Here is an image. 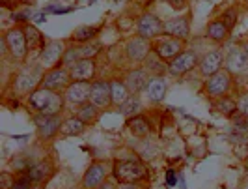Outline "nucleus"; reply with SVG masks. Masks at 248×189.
<instances>
[{"label": "nucleus", "mask_w": 248, "mask_h": 189, "mask_svg": "<svg viewBox=\"0 0 248 189\" xmlns=\"http://www.w3.org/2000/svg\"><path fill=\"white\" fill-rule=\"evenodd\" d=\"M15 184V178L10 172H2L0 174V189H12Z\"/></svg>", "instance_id": "nucleus-36"}, {"label": "nucleus", "mask_w": 248, "mask_h": 189, "mask_svg": "<svg viewBox=\"0 0 248 189\" xmlns=\"http://www.w3.org/2000/svg\"><path fill=\"white\" fill-rule=\"evenodd\" d=\"M228 36H230V28L224 25L222 19H215L209 23V26H207V38L209 39L220 43L224 39H228Z\"/></svg>", "instance_id": "nucleus-25"}, {"label": "nucleus", "mask_w": 248, "mask_h": 189, "mask_svg": "<svg viewBox=\"0 0 248 189\" xmlns=\"http://www.w3.org/2000/svg\"><path fill=\"white\" fill-rule=\"evenodd\" d=\"M108 176V169L105 161H93L86 169L82 176V188L84 189H97Z\"/></svg>", "instance_id": "nucleus-11"}, {"label": "nucleus", "mask_w": 248, "mask_h": 189, "mask_svg": "<svg viewBox=\"0 0 248 189\" xmlns=\"http://www.w3.org/2000/svg\"><path fill=\"white\" fill-rule=\"evenodd\" d=\"M226 69L232 75H239V73H247L248 71V54L245 52L243 47H235L226 54Z\"/></svg>", "instance_id": "nucleus-13"}, {"label": "nucleus", "mask_w": 248, "mask_h": 189, "mask_svg": "<svg viewBox=\"0 0 248 189\" xmlns=\"http://www.w3.org/2000/svg\"><path fill=\"white\" fill-rule=\"evenodd\" d=\"M30 17H34L30 10H26V12H15V13H13V21H15V23H21V25H28L26 21H28Z\"/></svg>", "instance_id": "nucleus-37"}, {"label": "nucleus", "mask_w": 248, "mask_h": 189, "mask_svg": "<svg viewBox=\"0 0 248 189\" xmlns=\"http://www.w3.org/2000/svg\"><path fill=\"white\" fill-rule=\"evenodd\" d=\"M190 15H185V17H174L170 21H164V26H162V32L172 36V38L177 39H186L188 34H190Z\"/></svg>", "instance_id": "nucleus-16"}, {"label": "nucleus", "mask_w": 248, "mask_h": 189, "mask_svg": "<svg viewBox=\"0 0 248 189\" xmlns=\"http://www.w3.org/2000/svg\"><path fill=\"white\" fill-rule=\"evenodd\" d=\"M39 189H43V188H39Z\"/></svg>", "instance_id": "nucleus-48"}, {"label": "nucleus", "mask_w": 248, "mask_h": 189, "mask_svg": "<svg viewBox=\"0 0 248 189\" xmlns=\"http://www.w3.org/2000/svg\"><path fill=\"white\" fill-rule=\"evenodd\" d=\"M125 52H127L129 60H133V62H144L148 58V54L151 52V47H149L148 39L138 36V38H133L127 41Z\"/></svg>", "instance_id": "nucleus-18"}, {"label": "nucleus", "mask_w": 248, "mask_h": 189, "mask_svg": "<svg viewBox=\"0 0 248 189\" xmlns=\"http://www.w3.org/2000/svg\"><path fill=\"white\" fill-rule=\"evenodd\" d=\"M99 51H101L99 43L90 41V43H82V45L78 47V54H80V58H95V56L99 54Z\"/></svg>", "instance_id": "nucleus-32"}, {"label": "nucleus", "mask_w": 248, "mask_h": 189, "mask_svg": "<svg viewBox=\"0 0 248 189\" xmlns=\"http://www.w3.org/2000/svg\"><path fill=\"white\" fill-rule=\"evenodd\" d=\"M148 73L144 71V69H133V71H129L127 77H125V86L129 88L131 94H138V92H142V90H146L148 86Z\"/></svg>", "instance_id": "nucleus-19"}, {"label": "nucleus", "mask_w": 248, "mask_h": 189, "mask_svg": "<svg viewBox=\"0 0 248 189\" xmlns=\"http://www.w3.org/2000/svg\"><path fill=\"white\" fill-rule=\"evenodd\" d=\"M25 174L34 184H43L45 180H49V176L52 174V165L49 161H41V163H36L32 167H28L25 171Z\"/></svg>", "instance_id": "nucleus-21"}, {"label": "nucleus", "mask_w": 248, "mask_h": 189, "mask_svg": "<svg viewBox=\"0 0 248 189\" xmlns=\"http://www.w3.org/2000/svg\"><path fill=\"white\" fill-rule=\"evenodd\" d=\"M224 52L222 51H218V49H215V51H209L202 60H200L198 64V69H200V73L203 77H211L215 75L217 71H220L222 69V64H224Z\"/></svg>", "instance_id": "nucleus-15"}, {"label": "nucleus", "mask_w": 248, "mask_h": 189, "mask_svg": "<svg viewBox=\"0 0 248 189\" xmlns=\"http://www.w3.org/2000/svg\"><path fill=\"white\" fill-rule=\"evenodd\" d=\"M168 4H170L174 10H183V8H186L188 0H168Z\"/></svg>", "instance_id": "nucleus-40"}, {"label": "nucleus", "mask_w": 248, "mask_h": 189, "mask_svg": "<svg viewBox=\"0 0 248 189\" xmlns=\"http://www.w3.org/2000/svg\"><path fill=\"white\" fill-rule=\"evenodd\" d=\"M162 26H164V23H162L157 15H153V13H144V15L138 19L137 32H138V36H140V38H144V39H148L149 41V39L161 36Z\"/></svg>", "instance_id": "nucleus-9"}, {"label": "nucleus", "mask_w": 248, "mask_h": 189, "mask_svg": "<svg viewBox=\"0 0 248 189\" xmlns=\"http://www.w3.org/2000/svg\"><path fill=\"white\" fill-rule=\"evenodd\" d=\"M21 4H23V0H2V6L10 8V10H17Z\"/></svg>", "instance_id": "nucleus-39"}, {"label": "nucleus", "mask_w": 248, "mask_h": 189, "mask_svg": "<svg viewBox=\"0 0 248 189\" xmlns=\"http://www.w3.org/2000/svg\"><path fill=\"white\" fill-rule=\"evenodd\" d=\"M122 189H135V188H131V186H125V188H122Z\"/></svg>", "instance_id": "nucleus-47"}, {"label": "nucleus", "mask_w": 248, "mask_h": 189, "mask_svg": "<svg viewBox=\"0 0 248 189\" xmlns=\"http://www.w3.org/2000/svg\"><path fill=\"white\" fill-rule=\"evenodd\" d=\"M86 131V124L78 118V116H71L67 120H63L62 127H60V133L65 137H78Z\"/></svg>", "instance_id": "nucleus-22"}, {"label": "nucleus", "mask_w": 248, "mask_h": 189, "mask_svg": "<svg viewBox=\"0 0 248 189\" xmlns=\"http://www.w3.org/2000/svg\"><path fill=\"white\" fill-rule=\"evenodd\" d=\"M245 126H247V129H248V118H245Z\"/></svg>", "instance_id": "nucleus-46"}, {"label": "nucleus", "mask_w": 248, "mask_h": 189, "mask_svg": "<svg viewBox=\"0 0 248 189\" xmlns=\"http://www.w3.org/2000/svg\"><path fill=\"white\" fill-rule=\"evenodd\" d=\"M12 189H34V182L26 176L25 172H23L21 176L15 180V184H13Z\"/></svg>", "instance_id": "nucleus-34"}, {"label": "nucleus", "mask_w": 248, "mask_h": 189, "mask_svg": "<svg viewBox=\"0 0 248 189\" xmlns=\"http://www.w3.org/2000/svg\"><path fill=\"white\" fill-rule=\"evenodd\" d=\"M63 98H65L67 103L84 105V103H88L90 98H92V83H88V81H73V83L67 86Z\"/></svg>", "instance_id": "nucleus-12"}, {"label": "nucleus", "mask_w": 248, "mask_h": 189, "mask_svg": "<svg viewBox=\"0 0 248 189\" xmlns=\"http://www.w3.org/2000/svg\"><path fill=\"white\" fill-rule=\"evenodd\" d=\"M34 124H36V129H37V137L49 140L60 131V127H62L63 122L60 120V114H56V116L36 114V116H34Z\"/></svg>", "instance_id": "nucleus-8"}, {"label": "nucleus", "mask_w": 248, "mask_h": 189, "mask_svg": "<svg viewBox=\"0 0 248 189\" xmlns=\"http://www.w3.org/2000/svg\"><path fill=\"white\" fill-rule=\"evenodd\" d=\"M90 101L95 107H99V109L114 107L112 105L110 83H107V81H95V83H92V98H90Z\"/></svg>", "instance_id": "nucleus-14"}, {"label": "nucleus", "mask_w": 248, "mask_h": 189, "mask_svg": "<svg viewBox=\"0 0 248 189\" xmlns=\"http://www.w3.org/2000/svg\"><path fill=\"white\" fill-rule=\"evenodd\" d=\"M166 186H168V188L175 186V172L174 171H166Z\"/></svg>", "instance_id": "nucleus-41"}, {"label": "nucleus", "mask_w": 248, "mask_h": 189, "mask_svg": "<svg viewBox=\"0 0 248 189\" xmlns=\"http://www.w3.org/2000/svg\"><path fill=\"white\" fill-rule=\"evenodd\" d=\"M215 111H218V113L226 116V118H232L233 114L237 113V103L232 98H228V96H224V98H218V100L215 101Z\"/></svg>", "instance_id": "nucleus-30"}, {"label": "nucleus", "mask_w": 248, "mask_h": 189, "mask_svg": "<svg viewBox=\"0 0 248 189\" xmlns=\"http://www.w3.org/2000/svg\"><path fill=\"white\" fill-rule=\"evenodd\" d=\"M69 85H71V73H69V69L63 68V66H58V68L49 69L45 75L41 77V81H39V86H41V88L52 90V92L67 90Z\"/></svg>", "instance_id": "nucleus-5"}, {"label": "nucleus", "mask_w": 248, "mask_h": 189, "mask_svg": "<svg viewBox=\"0 0 248 189\" xmlns=\"http://www.w3.org/2000/svg\"><path fill=\"white\" fill-rule=\"evenodd\" d=\"M23 2H25V4H34L36 0H23Z\"/></svg>", "instance_id": "nucleus-45"}, {"label": "nucleus", "mask_w": 248, "mask_h": 189, "mask_svg": "<svg viewBox=\"0 0 248 189\" xmlns=\"http://www.w3.org/2000/svg\"><path fill=\"white\" fill-rule=\"evenodd\" d=\"M4 39H6V47L10 51L13 60H19L23 62L28 54V41H26V34L23 28L19 26H13L10 28L6 34H4Z\"/></svg>", "instance_id": "nucleus-3"}, {"label": "nucleus", "mask_w": 248, "mask_h": 189, "mask_svg": "<svg viewBox=\"0 0 248 189\" xmlns=\"http://www.w3.org/2000/svg\"><path fill=\"white\" fill-rule=\"evenodd\" d=\"M112 176L120 184H135L148 176V171L140 161L118 159V161H114V167H112Z\"/></svg>", "instance_id": "nucleus-2"}, {"label": "nucleus", "mask_w": 248, "mask_h": 189, "mask_svg": "<svg viewBox=\"0 0 248 189\" xmlns=\"http://www.w3.org/2000/svg\"><path fill=\"white\" fill-rule=\"evenodd\" d=\"M97 32H99V26H78V28H75L73 36L71 39L77 41V43H90L92 39L97 36Z\"/></svg>", "instance_id": "nucleus-29"}, {"label": "nucleus", "mask_w": 248, "mask_h": 189, "mask_svg": "<svg viewBox=\"0 0 248 189\" xmlns=\"http://www.w3.org/2000/svg\"><path fill=\"white\" fill-rule=\"evenodd\" d=\"M127 126L131 129V133L137 135V137H146L149 131H151L148 118H144L142 114H137L133 118H127Z\"/></svg>", "instance_id": "nucleus-26"}, {"label": "nucleus", "mask_w": 248, "mask_h": 189, "mask_svg": "<svg viewBox=\"0 0 248 189\" xmlns=\"http://www.w3.org/2000/svg\"><path fill=\"white\" fill-rule=\"evenodd\" d=\"M237 111H239V114H243L245 118H248V94L239 100V103H237Z\"/></svg>", "instance_id": "nucleus-38"}, {"label": "nucleus", "mask_w": 248, "mask_h": 189, "mask_svg": "<svg viewBox=\"0 0 248 189\" xmlns=\"http://www.w3.org/2000/svg\"><path fill=\"white\" fill-rule=\"evenodd\" d=\"M32 19H34L36 23H45V19H47V17H45V12H41V13H36Z\"/></svg>", "instance_id": "nucleus-43"}, {"label": "nucleus", "mask_w": 248, "mask_h": 189, "mask_svg": "<svg viewBox=\"0 0 248 189\" xmlns=\"http://www.w3.org/2000/svg\"><path fill=\"white\" fill-rule=\"evenodd\" d=\"M77 116H78L86 126H93V124L99 120V107H95L92 101H88L84 105H80Z\"/></svg>", "instance_id": "nucleus-28"}, {"label": "nucleus", "mask_w": 248, "mask_h": 189, "mask_svg": "<svg viewBox=\"0 0 248 189\" xmlns=\"http://www.w3.org/2000/svg\"><path fill=\"white\" fill-rule=\"evenodd\" d=\"M23 30H25V34H26V41H28V49L30 51H41L47 45L43 34H41L34 25H25Z\"/></svg>", "instance_id": "nucleus-23"}, {"label": "nucleus", "mask_w": 248, "mask_h": 189, "mask_svg": "<svg viewBox=\"0 0 248 189\" xmlns=\"http://www.w3.org/2000/svg\"><path fill=\"white\" fill-rule=\"evenodd\" d=\"M120 109V113L127 116V118H133V116H137L140 113V109H142V105H140V100H138L137 96H129V100L125 101L122 107H118Z\"/></svg>", "instance_id": "nucleus-31"}, {"label": "nucleus", "mask_w": 248, "mask_h": 189, "mask_svg": "<svg viewBox=\"0 0 248 189\" xmlns=\"http://www.w3.org/2000/svg\"><path fill=\"white\" fill-rule=\"evenodd\" d=\"M110 90H112V105L114 107H122L125 101L129 100V88L125 86L124 81H110Z\"/></svg>", "instance_id": "nucleus-27"}, {"label": "nucleus", "mask_w": 248, "mask_h": 189, "mask_svg": "<svg viewBox=\"0 0 248 189\" xmlns=\"http://www.w3.org/2000/svg\"><path fill=\"white\" fill-rule=\"evenodd\" d=\"M15 85H17V88L23 90V92H28V90L32 88V85H34V79L30 75H19L17 77V81H15Z\"/></svg>", "instance_id": "nucleus-33"}, {"label": "nucleus", "mask_w": 248, "mask_h": 189, "mask_svg": "<svg viewBox=\"0 0 248 189\" xmlns=\"http://www.w3.org/2000/svg\"><path fill=\"white\" fill-rule=\"evenodd\" d=\"M73 81H92L95 77V60L93 58H80L69 68Z\"/></svg>", "instance_id": "nucleus-17"}, {"label": "nucleus", "mask_w": 248, "mask_h": 189, "mask_svg": "<svg viewBox=\"0 0 248 189\" xmlns=\"http://www.w3.org/2000/svg\"><path fill=\"white\" fill-rule=\"evenodd\" d=\"M63 96L60 92H52L47 88H36L30 92L28 96V107L37 114H45V116H56L63 111Z\"/></svg>", "instance_id": "nucleus-1"}, {"label": "nucleus", "mask_w": 248, "mask_h": 189, "mask_svg": "<svg viewBox=\"0 0 248 189\" xmlns=\"http://www.w3.org/2000/svg\"><path fill=\"white\" fill-rule=\"evenodd\" d=\"M200 64L198 60V54L194 51H183L179 56H175L172 62H168V73L174 77H181L192 71L196 66Z\"/></svg>", "instance_id": "nucleus-7"}, {"label": "nucleus", "mask_w": 248, "mask_h": 189, "mask_svg": "<svg viewBox=\"0 0 248 189\" xmlns=\"http://www.w3.org/2000/svg\"><path fill=\"white\" fill-rule=\"evenodd\" d=\"M97 189H118V186H116V182H112V180H105Z\"/></svg>", "instance_id": "nucleus-42"}, {"label": "nucleus", "mask_w": 248, "mask_h": 189, "mask_svg": "<svg viewBox=\"0 0 248 189\" xmlns=\"http://www.w3.org/2000/svg\"><path fill=\"white\" fill-rule=\"evenodd\" d=\"M151 51L159 58H162L164 62H172L175 56H179L185 51V43H183V39H177V38H162L153 43Z\"/></svg>", "instance_id": "nucleus-6"}, {"label": "nucleus", "mask_w": 248, "mask_h": 189, "mask_svg": "<svg viewBox=\"0 0 248 189\" xmlns=\"http://www.w3.org/2000/svg\"><path fill=\"white\" fill-rule=\"evenodd\" d=\"M164 64L166 62H164L162 58H159V56L151 51L148 54V58L144 60V66H146L144 71H146V73H151V75H155V77H161L164 71H168V66H164Z\"/></svg>", "instance_id": "nucleus-24"}, {"label": "nucleus", "mask_w": 248, "mask_h": 189, "mask_svg": "<svg viewBox=\"0 0 248 189\" xmlns=\"http://www.w3.org/2000/svg\"><path fill=\"white\" fill-rule=\"evenodd\" d=\"M63 54H65V49H63L62 41H49L43 49L39 51V60L45 68L52 69V68L62 66Z\"/></svg>", "instance_id": "nucleus-10"}, {"label": "nucleus", "mask_w": 248, "mask_h": 189, "mask_svg": "<svg viewBox=\"0 0 248 189\" xmlns=\"http://www.w3.org/2000/svg\"><path fill=\"white\" fill-rule=\"evenodd\" d=\"M222 21H224V25L228 26L230 30L235 26V21H237V13L233 12V10H228V12H224L222 15Z\"/></svg>", "instance_id": "nucleus-35"}, {"label": "nucleus", "mask_w": 248, "mask_h": 189, "mask_svg": "<svg viewBox=\"0 0 248 189\" xmlns=\"http://www.w3.org/2000/svg\"><path fill=\"white\" fill-rule=\"evenodd\" d=\"M168 92V85L162 77H151L148 81V86H146V96L149 98V101L153 103H159V101L164 100Z\"/></svg>", "instance_id": "nucleus-20"}, {"label": "nucleus", "mask_w": 248, "mask_h": 189, "mask_svg": "<svg viewBox=\"0 0 248 189\" xmlns=\"http://www.w3.org/2000/svg\"><path fill=\"white\" fill-rule=\"evenodd\" d=\"M232 83H233V77L224 68L220 71H217L215 75L207 77V81H205V94L209 98H215V100L224 98L232 90Z\"/></svg>", "instance_id": "nucleus-4"}, {"label": "nucleus", "mask_w": 248, "mask_h": 189, "mask_svg": "<svg viewBox=\"0 0 248 189\" xmlns=\"http://www.w3.org/2000/svg\"><path fill=\"white\" fill-rule=\"evenodd\" d=\"M241 47H243V49H245V52H247V54H248V41H245V43H243Z\"/></svg>", "instance_id": "nucleus-44"}]
</instances>
